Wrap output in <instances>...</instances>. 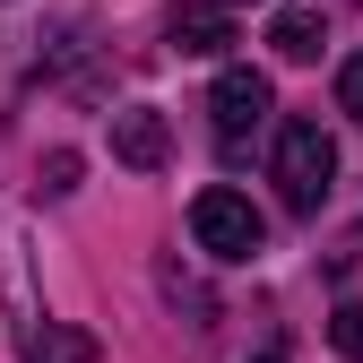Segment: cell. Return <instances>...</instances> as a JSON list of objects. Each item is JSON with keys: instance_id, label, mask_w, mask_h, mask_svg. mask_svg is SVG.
<instances>
[{"instance_id": "obj_1", "label": "cell", "mask_w": 363, "mask_h": 363, "mask_svg": "<svg viewBox=\"0 0 363 363\" xmlns=\"http://www.w3.org/2000/svg\"><path fill=\"white\" fill-rule=\"evenodd\" d=\"M329 182H337V139H329L320 121H286L277 130V199L294 216H320Z\"/></svg>"}, {"instance_id": "obj_2", "label": "cell", "mask_w": 363, "mask_h": 363, "mask_svg": "<svg viewBox=\"0 0 363 363\" xmlns=\"http://www.w3.org/2000/svg\"><path fill=\"white\" fill-rule=\"evenodd\" d=\"M191 242L208 259H259L268 251V216L242 199V191H199L191 199Z\"/></svg>"}, {"instance_id": "obj_3", "label": "cell", "mask_w": 363, "mask_h": 363, "mask_svg": "<svg viewBox=\"0 0 363 363\" xmlns=\"http://www.w3.org/2000/svg\"><path fill=\"white\" fill-rule=\"evenodd\" d=\"M268 78L259 69H216V86H208V113H216V139H225V156H242V139L268 121Z\"/></svg>"}, {"instance_id": "obj_4", "label": "cell", "mask_w": 363, "mask_h": 363, "mask_svg": "<svg viewBox=\"0 0 363 363\" xmlns=\"http://www.w3.org/2000/svg\"><path fill=\"white\" fill-rule=\"evenodd\" d=\"M173 43H182V52H225V43H234V0H182V9H173V26H164Z\"/></svg>"}, {"instance_id": "obj_5", "label": "cell", "mask_w": 363, "mask_h": 363, "mask_svg": "<svg viewBox=\"0 0 363 363\" xmlns=\"http://www.w3.org/2000/svg\"><path fill=\"white\" fill-rule=\"evenodd\" d=\"M113 156H121L130 173H156V164L173 156V139H164V113H147V104H130V113L113 121Z\"/></svg>"}, {"instance_id": "obj_6", "label": "cell", "mask_w": 363, "mask_h": 363, "mask_svg": "<svg viewBox=\"0 0 363 363\" xmlns=\"http://www.w3.org/2000/svg\"><path fill=\"white\" fill-rule=\"evenodd\" d=\"M18 346H26V363H96V337L86 329H18Z\"/></svg>"}, {"instance_id": "obj_7", "label": "cell", "mask_w": 363, "mask_h": 363, "mask_svg": "<svg viewBox=\"0 0 363 363\" xmlns=\"http://www.w3.org/2000/svg\"><path fill=\"white\" fill-rule=\"evenodd\" d=\"M268 43H277L286 61H320V43H329V26L311 18V9H277V18H268Z\"/></svg>"}, {"instance_id": "obj_8", "label": "cell", "mask_w": 363, "mask_h": 363, "mask_svg": "<svg viewBox=\"0 0 363 363\" xmlns=\"http://www.w3.org/2000/svg\"><path fill=\"white\" fill-rule=\"evenodd\" d=\"M329 303H354L363 311V225H346L337 251H329Z\"/></svg>"}, {"instance_id": "obj_9", "label": "cell", "mask_w": 363, "mask_h": 363, "mask_svg": "<svg viewBox=\"0 0 363 363\" xmlns=\"http://www.w3.org/2000/svg\"><path fill=\"white\" fill-rule=\"evenodd\" d=\"M329 346H337L346 363H363V311H354V303H329Z\"/></svg>"}, {"instance_id": "obj_10", "label": "cell", "mask_w": 363, "mask_h": 363, "mask_svg": "<svg viewBox=\"0 0 363 363\" xmlns=\"http://www.w3.org/2000/svg\"><path fill=\"white\" fill-rule=\"evenodd\" d=\"M337 104H346V121H363V52L337 69Z\"/></svg>"}, {"instance_id": "obj_11", "label": "cell", "mask_w": 363, "mask_h": 363, "mask_svg": "<svg viewBox=\"0 0 363 363\" xmlns=\"http://www.w3.org/2000/svg\"><path fill=\"white\" fill-rule=\"evenodd\" d=\"M43 191H52V199L78 191V156H69V147H61V156H43Z\"/></svg>"}, {"instance_id": "obj_12", "label": "cell", "mask_w": 363, "mask_h": 363, "mask_svg": "<svg viewBox=\"0 0 363 363\" xmlns=\"http://www.w3.org/2000/svg\"><path fill=\"white\" fill-rule=\"evenodd\" d=\"M259 363H286V354H259Z\"/></svg>"}]
</instances>
